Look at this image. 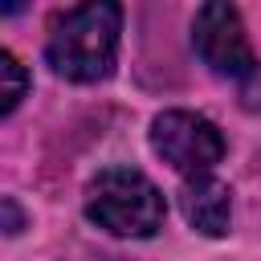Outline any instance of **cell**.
I'll return each mask as SVG.
<instances>
[{
	"label": "cell",
	"mask_w": 261,
	"mask_h": 261,
	"mask_svg": "<svg viewBox=\"0 0 261 261\" xmlns=\"http://www.w3.org/2000/svg\"><path fill=\"white\" fill-rule=\"evenodd\" d=\"M118 33H122V8L114 0H86L61 8L49 16L45 61L65 82H82V86L102 82L114 73Z\"/></svg>",
	"instance_id": "obj_1"
},
{
	"label": "cell",
	"mask_w": 261,
	"mask_h": 261,
	"mask_svg": "<svg viewBox=\"0 0 261 261\" xmlns=\"http://www.w3.org/2000/svg\"><path fill=\"white\" fill-rule=\"evenodd\" d=\"M86 216L98 228H106L110 237L143 241L163 228L167 204L151 175H143L139 167H126V163H114V167H102L86 184Z\"/></svg>",
	"instance_id": "obj_2"
},
{
	"label": "cell",
	"mask_w": 261,
	"mask_h": 261,
	"mask_svg": "<svg viewBox=\"0 0 261 261\" xmlns=\"http://www.w3.org/2000/svg\"><path fill=\"white\" fill-rule=\"evenodd\" d=\"M192 49L216 77H228L241 90L261 82V57L253 53L245 20H241V12L232 4L212 0V4H204L196 12V20H192Z\"/></svg>",
	"instance_id": "obj_3"
},
{
	"label": "cell",
	"mask_w": 261,
	"mask_h": 261,
	"mask_svg": "<svg viewBox=\"0 0 261 261\" xmlns=\"http://www.w3.org/2000/svg\"><path fill=\"white\" fill-rule=\"evenodd\" d=\"M151 147L184 179L212 175V167L228 151L220 126L212 118L196 114V110H163V114H155L151 118Z\"/></svg>",
	"instance_id": "obj_4"
},
{
	"label": "cell",
	"mask_w": 261,
	"mask_h": 261,
	"mask_svg": "<svg viewBox=\"0 0 261 261\" xmlns=\"http://www.w3.org/2000/svg\"><path fill=\"white\" fill-rule=\"evenodd\" d=\"M179 208H184V216H188V224L196 232L224 237L228 232V220H232V192L216 175H196V179H184Z\"/></svg>",
	"instance_id": "obj_5"
},
{
	"label": "cell",
	"mask_w": 261,
	"mask_h": 261,
	"mask_svg": "<svg viewBox=\"0 0 261 261\" xmlns=\"http://www.w3.org/2000/svg\"><path fill=\"white\" fill-rule=\"evenodd\" d=\"M24 94H29V69L16 61V53L0 49V118H8Z\"/></svg>",
	"instance_id": "obj_6"
}]
</instances>
